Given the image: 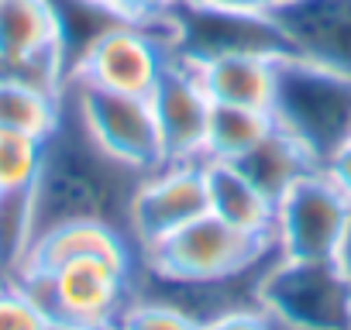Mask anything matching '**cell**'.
I'll return each mask as SVG.
<instances>
[{"mask_svg": "<svg viewBox=\"0 0 351 330\" xmlns=\"http://www.w3.org/2000/svg\"><path fill=\"white\" fill-rule=\"evenodd\" d=\"M255 303L282 327L351 330V275L337 258H282L262 268Z\"/></svg>", "mask_w": 351, "mask_h": 330, "instance_id": "obj_5", "label": "cell"}, {"mask_svg": "<svg viewBox=\"0 0 351 330\" xmlns=\"http://www.w3.org/2000/svg\"><path fill=\"white\" fill-rule=\"evenodd\" d=\"M276 131L272 110L258 107H234V103H214L210 124H207V162H238L245 158L258 141H265Z\"/></svg>", "mask_w": 351, "mask_h": 330, "instance_id": "obj_19", "label": "cell"}, {"mask_svg": "<svg viewBox=\"0 0 351 330\" xmlns=\"http://www.w3.org/2000/svg\"><path fill=\"white\" fill-rule=\"evenodd\" d=\"M66 103L107 155L134 165L141 173L165 165L152 97H128L83 83H66Z\"/></svg>", "mask_w": 351, "mask_h": 330, "instance_id": "obj_8", "label": "cell"}, {"mask_svg": "<svg viewBox=\"0 0 351 330\" xmlns=\"http://www.w3.org/2000/svg\"><path fill=\"white\" fill-rule=\"evenodd\" d=\"M276 330H300V327H282V323H276Z\"/></svg>", "mask_w": 351, "mask_h": 330, "instance_id": "obj_29", "label": "cell"}, {"mask_svg": "<svg viewBox=\"0 0 351 330\" xmlns=\"http://www.w3.org/2000/svg\"><path fill=\"white\" fill-rule=\"evenodd\" d=\"M238 169L272 200V203H279V196L300 179V176H306L310 169H320V165L310 158V151L296 141V138H289L286 131H272L265 141H258L245 158H238L234 162Z\"/></svg>", "mask_w": 351, "mask_h": 330, "instance_id": "obj_18", "label": "cell"}, {"mask_svg": "<svg viewBox=\"0 0 351 330\" xmlns=\"http://www.w3.org/2000/svg\"><path fill=\"white\" fill-rule=\"evenodd\" d=\"M152 107H155L165 162L204 158L214 100H210L207 86L200 83V73L186 59L176 55L169 62V69L162 73V79L152 93Z\"/></svg>", "mask_w": 351, "mask_h": 330, "instance_id": "obj_13", "label": "cell"}, {"mask_svg": "<svg viewBox=\"0 0 351 330\" xmlns=\"http://www.w3.org/2000/svg\"><path fill=\"white\" fill-rule=\"evenodd\" d=\"M320 169H324V173L341 186V193L351 200V141H344V144H341V148L320 165Z\"/></svg>", "mask_w": 351, "mask_h": 330, "instance_id": "obj_25", "label": "cell"}, {"mask_svg": "<svg viewBox=\"0 0 351 330\" xmlns=\"http://www.w3.org/2000/svg\"><path fill=\"white\" fill-rule=\"evenodd\" d=\"M169 31L176 55L186 62H204L231 52L286 55L282 38L269 14L224 8L214 0H180L169 14Z\"/></svg>", "mask_w": 351, "mask_h": 330, "instance_id": "obj_9", "label": "cell"}, {"mask_svg": "<svg viewBox=\"0 0 351 330\" xmlns=\"http://www.w3.org/2000/svg\"><path fill=\"white\" fill-rule=\"evenodd\" d=\"M0 203H4V193H0Z\"/></svg>", "mask_w": 351, "mask_h": 330, "instance_id": "obj_30", "label": "cell"}, {"mask_svg": "<svg viewBox=\"0 0 351 330\" xmlns=\"http://www.w3.org/2000/svg\"><path fill=\"white\" fill-rule=\"evenodd\" d=\"M0 73L66 90L69 55L56 0H0Z\"/></svg>", "mask_w": 351, "mask_h": 330, "instance_id": "obj_10", "label": "cell"}, {"mask_svg": "<svg viewBox=\"0 0 351 330\" xmlns=\"http://www.w3.org/2000/svg\"><path fill=\"white\" fill-rule=\"evenodd\" d=\"M45 162V141L0 127V193L4 196H32Z\"/></svg>", "mask_w": 351, "mask_h": 330, "instance_id": "obj_20", "label": "cell"}, {"mask_svg": "<svg viewBox=\"0 0 351 330\" xmlns=\"http://www.w3.org/2000/svg\"><path fill=\"white\" fill-rule=\"evenodd\" d=\"M45 330H86V327H73V323H59V320H49Z\"/></svg>", "mask_w": 351, "mask_h": 330, "instance_id": "obj_28", "label": "cell"}, {"mask_svg": "<svg viewBox=\"0 0 351 330\" xmlns=\"http://www.w3.org/2000/svg\"><path fill=\"white\" fill-rule=\"evenodd\" d=\"M207 193H210V214H217L224 224L238 227L241 234L272 241L276 234V203L238 169L234 162H207Z\"/></svg>", "mask_w": 351, "mask_h": 330, "instance_id": "obj_16", "label": "cell"}, {"mask_svg": "<svg viewBox=\"0 0 351 330\" xmlns=\"http://www.w3.org/2000/svg\"><path fill=\"white\" fill-rule=\"evenodd\" d=\"M279 59L282 55L231 52V55H214V59L190 62V66L200 73V83L207 86L214 103L272 110V97L279 83Z\"/></svg>", "mask_w": 351, "mask_h": 330, "instance_id": "obj_15", "label": "cell"}, {"mask_svg": "<svg viewBox=\"0 0 351 330\" xmlns=\"http://www.w3.org/2000/svg\"><path fill=\"white\" fill-rule=\"evenodd\" d=\"M265 14L286 55L351 79V0H279Z\"/></svg>", "mask_w": 351, "mask_h": 330, "instance_id": "obj_12", "label": "cell"}, {"mask_svg": "<svg viewBox=\"0 0 351 330\" xmlns=\"http://www.w3.org/2000/svg\"><path fill=\"white\" fill-rule=\"evenodd\" d=\"M66 117V90L0 73V127L49 141Z\"/></svg>", "mask_w": 351, "mask_h": 330, "instance_id": "obj_17", "label": "cell"}, {"mask_svg": "<svg viewBox=\"0 0 351 330\" xmlns=\"http://www.w3.org/2000/svg\"><path fill=\"white\" fill-rule=\"evenodd\" d=\"M204 330H276V320L252 299V303L214 313L210 320H204Z\"/></svg>", "mask_w": 351, "mask_h": 330, "instance_id": "obj_23", "label": "cell"}, {"mask_svg": "<svg viewBox=\"0 0 351 330\" xmlns=\"http://www.w3.org/2000/svg\"><path fill=\"white\" fill-rule=\"evenodd\" d=\"M134 272L138 265L83 255L52 272H4L11 275L49 320L86 327V330H110L134 296Z\"/></svg>", "mask_w": 351, "mask_h": 330, "instance_id": "obj_3", "label": "cell"}, {"mask_svg": "<svg viewBox=\"0 0 351 330\" xmlns=\"http://www.w3.org/2000/svg\"><path fill=\"white\" fill-rule=\"evenodd\" d=\"M210 214V193H207V165L197 162H165L152 169L131 203V241L138 255L152 248L155 241L176 234L190 220Z\"/></svg>", "mask_w": 351, "mask_h": 330, "instance_id": "obj_11", "label": "cell"}, {"mask_svg": "<svg viewBox=\"0 0 351 330\" xmlns=\"http://www.w3.org/2000/svg\"><path fill=\"white\" fill-rule=\"evenodd\" d=\"M351 220V200L324 173L310 169L276 203V255L282 258H337Z\"/></svg>", "mask_w": 351, "mask_h": 330, "instance_id": "obj_7", "label": "cell"}, {"mask_svg": "<svg viewBox=\"0 0 351 330\" xmlns=\"http://www.w3.org/2000/svg\"><path fill=\"white\" fill-rule=\"evenodd\" d=\"M176 59L165 21H114L69 66L66 83H83L128 97H152L162 73Z\"/></svg>", "mask_w": 351, "mask_h": 330, "instance_id": "obj_6", "label": "cell"}, {"mask_svg": "<svg viewBox=\"0 0 351 330\" xmlns=\"http://www.w3.org/2000/svg\"><path fill=\"white\" fill-rule=\"evenodd\" d=\"M124 21H165L180 0H104Z\"/></svg>", "mask_w": 351, "mask_h": 330, "instance_id": "obj_24", "label": "cell"}, {"mask_svg": "<svg viewBox=\"0 0 351 330\" xmlns=\"http://www.w3.org/2000/svg\"><path fill=\"white\" fill-rule=\"evenodd\" d=\"M337 262H341V265H344V272L351 275V220H348V234H344V244H341Z\"/></svg>", "mask_w": 351, "mask_h": 330, "instance_id": "obj_27", "label": "cell"}, {"mask_svg": "<svg viewBox=\"0 0 351 330\" xmlns=\"http://www.w3.org/2000/svg\"><path fill=\"white\" fill-rule=\"evenodd\" d=\"M145 176L148 173L107 155L66 103V117L45 141V162L28 196L32 238L73 220H104L131 238V203Z\"/></svg>", "mask_w": 351, "mask_h": 330, "instance_id": "obj_1", "label": "cell"}, {"mask_svg": "<svg viewBox=\"0 0 351 330\" xmlns=\"http://www.w3.org/2000/svg\"><path fill=\"white\" fill-rule=\"evenodd\" d=\"M114 327L121 330H204V320L165 296H131Z\"/></svg>", "mask_w": 351, "mask_h": 330, "instance_id": "obj_21", "label": "cell"}, {"mask_svg": "<svg viewBox=\"0 0 351 330\" xmlns=\"http://www.w3.org/2000/svg\"><path fill=\"white\" fill-rule=\"evenodd\" d=\"M110 330H121V327H110Z\"/></svg>", "mask_w": 351, "mask_h": 330, "instance_id": "obj_31", "label": "cell"}, {"mask_svg": "<svg viewBox=\"0 0 351 330\" xmlns=\"http://www.w3.org/2000/svg\"><path fill=\"white\" fill-rule=\"evenodd\" d=\"M0 268H4V262H0Z\"/></svg>", "mask_w": 351, "mask_h": 330, "instance_id": "obj_32", "label": "cell"}, {"mask_svg": "<svg viewBox=\"0 0 351 330\" xmlns=\"http://www.w3.org/2000/svg\"><path fill=\"white\" fill-rule=\"evenodd\" d=\"M276 255L272 241L241 234L217 214H204L138 255V268L162 285H221L262 272Z\"/></svg>", "mask_w": 351, "mask_h": 330, "instance_id": "obj_2", "label": "cell"}, {"mask_svg": "<svg viewBox=\"0 0 351 330\" xmlns=\"http://www.w3.org/2000/svg\"><path fill=\"white\" fill-rule=\"evenodd\" d=\"M83 255H104V258L138 265V248L121 227L104 220H73L35 234L11 272H52Z\"/></svg>", "mask_w": 351, "mask_h": 330, "instance_id": "obj_14", "label": "cell"}, {"mask_svg": "<svg viewBox=\"0 0 351 330\" xmlns=\"http://www.w3.org/2000/svg\"><path fill=\"white\" fill-rule=\"evenodd\" d=\"M214 4H224V8H238V11H258V14H265V11H272L279 0H214Z\"/></svg>", "mask_w": 351, "mask_h": 330, "instance_id": "obj_26", "label": "cell"}, {"mask_svg": "<svg viewBox=\"0 0 351 330\" xmlns=\"http://www.w3.org/2000/svg\"><path fill=\"white\" fill-rule=\"evenodd\" d=\"M272 120L296 138L317 165H324L344 141H351V79L282 55Z\"/></svg>", "mask_w": 351, "mask_h": 330, "instance_id": "obj_4", "label": "cell"}, {"mask_svg": "<svg viewBox=\"0 0 351 330\" xmlns=\"http://www.w3.org/2000/svg\"><path fill=\"white\" fill-rule=\"evenodd\" d=\"M45 323L38 303L11 275H0V330H45Z\"/></svg>", "mask_w": 351, "mask_h": 330, "instance_id": "obj_22", "label": "cell"}]
</instances>
